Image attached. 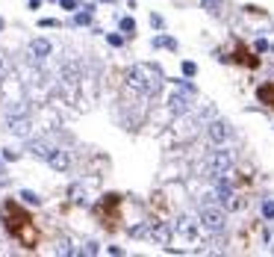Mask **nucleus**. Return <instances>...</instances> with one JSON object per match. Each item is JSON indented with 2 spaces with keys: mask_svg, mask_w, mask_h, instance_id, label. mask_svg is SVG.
I'll list each match as a JSON object with an SVG mask.
<instances>
[{
  "mask_svg": "<svg viewBox=\"0 0 274 257\" xmlns=\"http://www.w3.org/2000/svg\"><path fill=\"white\" fill-rule=\"evenodd\" d=\"M0 216H3L6 230H9L24 248H35V246H38V230L32 225V216L18 204V201H6V204L0 207Z\"/></svg>",
  "mask_w": 274,
  "mask_h": 257,
  "instance_id": "f257e3e1",
  "label": "nucleus"
},
{
  "mask_svg": "<svg viewBox=\"0 0 274 257\" xmlns=\"http://www.w3.org/2000/svg\"><path fill=\"white\" fill-rule=\"evenodd\" d=\"M127 80H130L136 89H142V92H148V95H151V92L159 89L162 74H159V68H153V65H136V68H130Z\"/></svg>",
  "mask_w": 274,
  "mask_h": 257,
  "instance_id": "f03ea898",
  "label": "nucleus"
},
{
  "mask_svg": "<svg viewBox=\"0 0 274 257\" xmlns=\"http://www.w3.org/2000/svg\"><path fill=\"white\" fill-rule=\"evenodd\" d=\"M118 210H121V195H115V192L103 195V201L94 207V213L103 219L106 228H118Z\"/></svg>",
  "mask_w": 274,
  "mask_h": 257,
  "instance_id": "7ed1b4c3",
  "label": "nucleus"
},
{
  "mask_svg": "<svg viewBox=\"0 0 274 257\" xmlns=\"http://www.w3.org/2000/svg\"><path fill=\"white\" fill-rule=\"evenodd\" d=\"M32 151L41 157V160H47L53 168H71V160H68V151H59V148H53V145H44V142H32Z\"/></svg>",
  "mask_w": 274,
  "mask_h": 257,
  "instance_id": "20e7f679",
  "label": "nucleus"
},
{
  "mask_svg": "<svg viewBox=\"0 0 274 257\" xmlns=\"http://www.w3.org/2000/svg\"><path fill=\"white\" fill-rule=\"evenodd\" d=\"M233 60H236L239 65H245V68H257V65H260V56H254V54H251V50H248L245 44H239V42H236V50H233Z\"/></svg>",
  "mask_w": 274,
  "mask_h": 257,
  "instance_id": "39448f33",
  "label": "nucleus"
},
{
  "mask_svg": "<svg viewBox=\"0 0 274 257\" xmlns=\"http://www.w3.org/2000/svg\"><path fill=\"white\" fill-rule=\"evenodd\" d=\"M257 98H260V104H266L269 110H274V80L272 83H263L257 89Z\"/></svg>",
  "mask_w": 274,
  "mask_h": 257,
  "instance_id": "423d86ee",
  "label": "nucleus"
},
{
  "mask_svg": "<svg viewBox=\"0 0 274 257\" xmlns=\"http://www.w3.org/2000/svg\"><path fill=\"white\" fill-rule=\"evenodd\" d=\"M204 225L218 230V228L224 225V213H221V210H204Z\"/></svg>",
  "mask_w": 274,
  "mask_h": 257,
  "instance_id": "0eeeda50",
  "label": "nucleus"
},
{
  "mask_svg": "<svg viewBox=\"0 0 274 257\" xmlns=\"http://www.w3.org/2000/svg\"><path fill=\"white\" fill-rule=\"evenodd\" d=\"M32 54H35V56H47V54H50V42H44V38L32 42Z\"/></svg>",
  "mask_w": 274,
  "mask_h": 257,
  "instance_id": "6e6552de",
  "label": "nucleus"
},
{
  "mask_svg": "<svg viewBox=\"0 0 274 257\" xmlns=\"http://www.w3.org/2000/svg\"><path fill=\"white\" fill-rule=\"evenodd\" d=\"M21 198H24L27 204H32V207H38V204H41V198L32 192V190H21Z\"/></svg>",
  "mask_w": 274,
  "mask_h": 257,
  "instance_id": "1a4fd4ad",
  "label": "nucleus"
},
{
  "mask_svg": "<svg viewBox=\"0 0 274 257\" xmlns=\"http://www.w3.org/2000/svg\"><path fill=\"white\" fill-rule=\"evenodd\" d=\"M62 9H68V12H77L80 9V0H59Z\"/></svg>",
  "mask_w": 274,
  "mask_h": 257,
  "instance_id": "9d476101",
  "label": "nucleus"
},
{
  "mask_svg": "<svg viewBox=\"0 0 274 257\" xmlns=\"http://www.w3.org/2000/svg\"><path fill=\"white\" fill-rule=\"evenodd\" d=\"M89 21H91V12H77V18H74V24H80V27L89 24Z\"/></svg>",
  "mask_w": 274,
  "mask_h": 257,
  "instance_id": "9b49d317",
  "label": "nucleus"
},
{
  "mask_svg": "<svg viewBox=\"0 0 274 257\" xmlns=\"http://www.w3.org/2000/svg\"><path fill=\"white\" fill-rule=\"evenodd\" d=\"M263 216H266V219H274V201H266V204H263Z\"/></svg>",
  "mask_w": 274,
  "mask_h": 257,
  "instance_id": "f8f14e48",
  "label": "nucleus"
},
{
  "mask_svg": "<svg viewBox=\"0 0 274 257\" xmlns=\"http://www.w3.org/2000/svg\"><path fill=\"white\" fill-rule=\"evenodd\" d=\"M183 74H186V77H195V74H198L195 62H183Z\"/></svg>",
  "mask_w": 274,
  "mask_h": 257,
  "instance_id": "ddd939ff",
  "label": "nucleus"
},
{
  "mask_svg": "<svg viewBox=\"0 0 274 257\" xmlns=\"http://www.w3.org/2000/svg\"><path fill=\"white\" fill-rule=\"evenodd\" d=\"M156 44H159V48H162V44H165V48H174V38H165V36H159V38H156Z\"/></svg>",
  "mask_w": 274,
  "mask_h": 257,
  "instance_id": "4468645a",
  "label": "nucleus"
},
{
  "mask_svg": "<svg viewBox=\"0 0 274 257\" xmlns=\"http://www.w3.org/2000/svg\"><path fill=\"white\" fill-rule=\"evenodd\" d=\"M133 27H136V24H133V18H121V30H133Z\"/></svg>",
  "mask_w": 274,
  "mask_h": 257,
  "instance_id": "2eb2a0df",
  "label": "nucleus"
},
{
  "mask_svg": "<svg viewBox=\"0 0 274 257\" xmlns=\"http://www.w3.org/2000/svg\"><path fill=\"white\" fill-rule=\"evenodd\" d=\"M38 27H56V21H50V18H41V21H38Z\"/></svg>",
  "mask_w": 274,
  "mask_h": 257,
  "instance_id": "dca6fc26",
  "label": "nucleus"
},
{
  "mask_svg": "<svg viewBox=\"0 0 274 257\" xmlns=\"http://www.w3.org/2000/svg\"><path fill=\"white\" fill-rule=\"evenodd\" d=\"M0 30H3V18H0Z\"/></svg>",
  "mask_w": 274,
  "mask_h": 257,
  "instance_id": "f3484780",
  "label": "nucleus"
},
{
  "mask_svg": "<svg viewBox=\"0 0 274 257\" xmlns=\"http://www.w3.org/2000/svg\"><path fill=\"white\" fill-rule=\"evenodd\" d=\"M0 71H3V62H0Z\"/></svg>",
  "mask_w": 274,
  "mask_h": 257,
  "instance_id": "a211bd4d",
  "label": "nucleus"
}]
</instances>
